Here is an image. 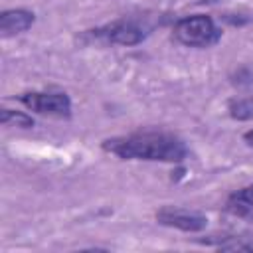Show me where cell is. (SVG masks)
I'll return each instance as SVG.
<instances>
[{"mask_svg": "<svg viewBox=\"0 0 253 253\" xmlns=\"http://www.w3.org/2000/svg\"><path fill=\"white\" fill-rule=\"evenodd\" d=\"M18 101L30 111L40 113V115H47L55 119H67L71 115V99L65 93L30 91V93H22Z\"/></svg>", "mask_w": 253, "mask_h": 253, "instance_id": "4", "label": "cell"}, {"mask_svg": "<svg viewBox=\"0 0 253 253\" xmlns=\"http://www.w3.org/2000/svg\"><path fill=\"white\" fill-rule=\"evenodd\" d=\"M229 115L237 121L253 119V97L247 99H235L229 103Z\"/></svg>", "mask_w": 253, "mask_h": 253, "instance_id": "8", "label": "cell"}, {"mask_svg": "<svg viewBox=\"0 0 253 253\" xmlns=\"http://www.w3.org/2000/svg\"><path fill=\"white\" fill-rule=\"evenodd\" d=\"M156 219L158 223L162 225H168V227H176V229H182V231H202L206 225H208V217L198 213V211H192V210H186V208H172V206H166L162 210L156 211Z\"/></svg>", "mask_w": 253, "mask_h": 253, "instance_id": "5", "label": "cell"}, {"mask_svg": "<svg viewBox=\"0 0 253 253\" xmlns=\"http://www.w3.org/2000/svg\"><path fill=\"white\" fill-rule=\"evenodd\" d=\"M215 247L231 251H253V237H225L223 241L215 243Z\"/></svg>", "mask_w": 253, "mask_h": 253, "instance_id": "9", "label": "cell"}, {"mask_svg": "<svg viewBox=\"0 0 253 253\" xmlns=\"http://www.w3.org/2000/svg\"><path fill=\"white\" fill-rule=\"evenodd\" d=\"M0 121L4 126H22V128H30L34 126V119L22 111H12V109H2Z\"/></svg>", "mask_w": 253, "mask_h": 253, "instance_id": "7", "label": "cell"}, {"mask_svg": "<svg viewBox=\"0 0 253 253\" xmlns=\"http://www.w3.org/2000/svg\"><path fill=\"white\" fill-rule=\"evenodd\" d=\"M34 24V14L24 8L16 10H4L0 16V32L2 36H14L20 32H26Z\"/></svg>", "mask_w": 253, "mask_h": 253, "instance_id": "6", "label": "cell"}, {"mask_svg": "<svg viewBox=\"0 0 253 253\" xmlns=\"http://www.w3.org/2000/svg\"><path fill=\"white\" fill-rule=\"evenodd\" d=\"M146 28L136 20H117L97 30H89L87 38L99 43H113V45H136L146 38Z\"/></svg>", "mask_w": 253, "mask_h": 253, "instance_id": "3", "label": "cell"}, {"mask_svg": "<svg viewBox=\"0 0 253 253\" xmlns=\"http://www.w3.org/2000/svg\"><path fill=\"white\" fill-rule=\"evenodd\" d=\"M243 138H245V142H247L249 146H253V128H251V130H247V132L243 134Z\"/></svg>", "mask_w": 253, "mask_h": 253, "instance_id": "10", "label": "cell"}, {"mask_svg": "<svg viewBox=\"0 0 253 253\" xmlns=\"http://www.w3.org/2000/svg\"><path fill=\"white\" fill-rule=\"evenodd\" d=\"M103 150L123 160H150V162H182L188 156L186 142L162 130H144L125 136L107 138Z\"/></svg>", "mask_w": 253, "mask_h": 253, "instance_id": "1", "label": "cell"}, {"mask_svg": "<svg viewBox=\"0 0 253 253\" xmlns=\"http://www.w3.org/2000/svg\"><path fill=\"white\" fill-rule=\"evenodd\" d=\"M174 38L190 47H210L221 40V30L206 14H194L174 24Z\"/></svg>", "mask_w": 253, "mask_h": 253, "instance_id": "2", "label": "cell"}]
</instances>
